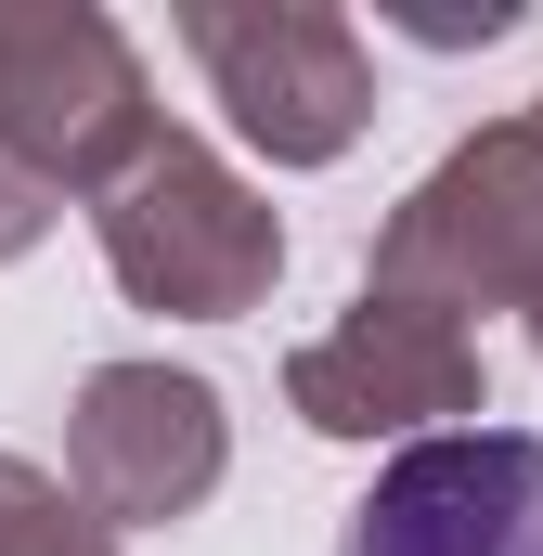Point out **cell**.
Here are the masks:
<instances>
[{
	"instance_id": "8",
	"label": "cell",
	"mask_w": 543,
	"mask_h": 556,
	"mask_svg": "<svg viewBox=\"0 0 543 556\" xmlns=\"http://www.w3.org/2000/svg\"><path fill=\"white\" fill-rule=\"evenodd\" d=\"M0 556H117V531L26 453H0Z\"/></svg>"
},
{
	"instance_id": "1",
	"label": "cell",
	"mask_w": 543,
	"mask_h": 556,
	"mask_svg": "<svg viewBox=\"0 0 543 556\" xmlns=\"http://www.w3.org/2000/svg\"><path fill=\"white\" fill-rule=\"evenodd\" d=\"M91 233H104L117 298L130 311H168V324H247L272 285H285V207H272L220 142L168 130V117L91 194Z\"/></svg>"
},
{
	"instance_id": "5",
	"label": "cell",
	"mask_w": 543,
	"mask_h": 556,
	"mask_svg": "<svg viewBox=\"0 0 543 556\" xmlns=\"http://www.w3.org/2000/svg\"><path fill=\"white\" fill-rule=\"evenodd\" d=\"M233 466V415L194 363H91L65 402V492L104 531H168L220 492Z\"/></svg>"
},
{
	"instance_id": "2",
	"label": "cell",
	"mask_w": 543,
	"mask_h": 556,
	"mask_svg": "<svg viewBox=\"0 0 543 556\" xmlns=\"http://www.w3.org/2000/svg\"><path fill=\"white\" fill-rule=\"evenodd\" d=\"M363 298H402V311H531L543 298V117H492L466 130L376 233V273Z\"/></svg>"
},
{
	"instance_id": "4",
	"label": "cell",
	"mask_w": 543,
	"mask_h": 556,
	"mask_svg": "<svg viewBox=\"0 0 543 556\" xmlns=\"http://www.w3.org/2000/svg\"><path fill=\"white\" fill-rule=\"evenodd\" d=\"M0 142L39 168V194H104L155 142V78L91 0H0Z\"/></svg>"
},
{
	"instance_id": "9",
	"label": "cell",
	"mask_w": 543,
	"mask_h": 556,
	"mask_svg": "<svg viewBox=\"0 0 543 556\" xmlns=\"http://www.w3.org/2000/svg\"><path fill=\"white\" fill-rule=\"evenodd\" d=\"M39 233H52V194H39V168L0 142V260H26Z\"/></svg>"
},
{
	"instance_id": "6",
	"label": "cell",
	"mask_w": 543,
	"mask_h": 556,
	"mask_svg": "<svg viewBox=\"0 0 543 556\" xmlns=\"http://www.w3.org/2000/svg\"><path fill=\"white\" fill-rule=\"evenodd\" d=\"M285 402L311 440H440V427L492 415V363L466 324L440 311H402V298H363L350 324H324L298 363H285Z\"/></svg>"
},
{
	"instance_id": "3",
	"label": "cell",
	"mask_w": 543,
	"mask_h": 556,
	"mask_svg": "<svg viewBox=\"0 0 543 556\" xmlns=\"http://www.w3.org/2000/svg\"><path fill=\"white\" fill-rule=\"evenodd\" d=\"M181 52L207 65L220 117L272 168H337L350 142L376 130V52L324 0H194L181 13Z\"/></svg>"
},
{
	"instance_id": "11",
	"label": "cell",
	"mask_w": 543,
	"mask_h": 556,
	"mask_svg": "<svg viewBox=\"0 0 543 556\" xmlns=\"http://www.w3.org/2000/svg\"><path fill=\"white\" fill-rule=\"evenodd\" d=\"M531 117H543V104H531Z\"/></svg>"
},
{
	"instance_id": "10",
	"label": "cell",
	"mask_w": 543,
	"mask_h": 556,
	"mask_svg": "<svg viewBox=\"0 0 543 556\" xmlns=\"http://www.w3.org/2000/svg\"><path fill=\"white\" fill-rule=\"evenodd\" d=\"M531 350H543V298H531Z\"/></svg>"
},
{
	"instance_id": "7",
	"label": "cell",
	"mask_w": 543,
	"mask_h": 556,
	"mask_svg": "<svg viewBox=\"0 0 543 556\" xmlns=\"http://www.w3.org/2000/svg\"><path fill=\"white\" fill-rule=\"evenodd\" d=\"M337 556H543V440L531 427H440L376 466Z\"/></svg>"
}]
</instances>
